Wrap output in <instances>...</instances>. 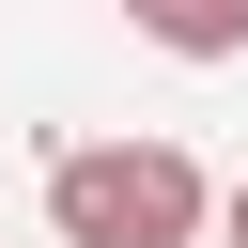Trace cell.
<instances>
[{
    "instance_id": "obj_1",
    "label": "cell",
    "mask_w": 248,
    "mask_h": 248,
    "mask_svg": "<svg viewBox=\"0 0 248 248\" xmlns=\"http://www.w3.org/2000/svg\"><path fill=\"white\" fill-rule=\"evenodd\" d=\"M202 217H217V186H202L186 140H78V155H46V232L62 248H202Z\"/></svg>"
},
{
    "instance_id": "obj_2",
    "label": "cell",
    "mask_w": 248,
    "mask_h": 248,
    "mask_svg": "<svg viewBox=\"0 0 248 248\" xmlns=\"http://www.w3.org/2000/svg\"><path fill=\"white\" fill-rule=\"evenodd\" d=\"M124 31L170 62H248V0H124Z\"/></svg>"
},
{
    "instance_id": "obj_3",
    "label": "cell",
    "mask_w": 248,
    "mask_h": 248,
    "mask_svg": "<svg viewBox=\"0 0 248 248\" xmlns=\"http://www.w3.org/2000/svg\"><path fill=\"white\" fill-rule=\"evenodd\" d=\"M202 232H217V248H248V170L217 186V217H202Z\"/></svg>"
}]
</instances>
